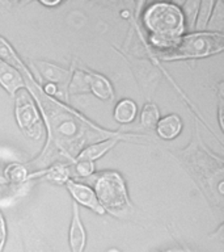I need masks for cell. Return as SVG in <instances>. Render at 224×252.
Here are the masks:
<instances>
[{
  "label": "cell",
  "instance_id": "obj_14",
  "mask_svg": "<svg viewBox=\"0 0 224 252\" xmlns=\"http://www.w3.org/2000/svg\"><path fill=\"white\" fill-rule=\"evenodd\" d=\"M182 129H184V122L176 113L167 114L161 117L155 127L157 137L163 141H172L180 135Z\"/></svg>",
  "mask_w": 224,
  "mask_h": 252
},
{
  "label": "cell",
  "instance_id": "obj_8",
  "mask_svg": "<svg viewBox=\"0 0 224 252\" xmlns=\"http://www.w3.org/2000/svg\"><path fill=\"white\" fill-rule=\"evenodd\" d=\"M66 189L70 193V196L72 197L76 205H82L88 210H92L93 213L98 214V216H104L105 212L101 208V205L98 202L96 193H94L93 188H90L89 185L83 184L76 180H68L64 184Z\"/></svg>",
  "mask_w": 224,
  "mask_h": 252
},
{
  "label": "cell",
  "instance_id": "obj_16",
  "mask_svg": "<svg viewBox=\"0 0 224 252\" xmlns=\"http://www.w3.org/2000/svg\"><path fill=\"white\" fill-rule=\"evenodd\" d=\"M161 118L160 110L153 101H145L139 116V124L143 129H155Z\"/></svg>",
  "mask_w": 224,
  "mask_h": 252
},
{
  "label": "cell",
  "instance_id": "obj_26",
  "mask_svg": "<svg viewBox=\"0 0 224 252\" xmlns=\"http://www.w3.org/2000/svg\"><path fill=\"white\" fill-rule=\"evenodd\" d=\"M9 200V197H8V192H7V189L3 188V189H0V201L1 200Z\"/></svg>",
  "mask_w": 224,
  "mask_h": 252
},
{
  "label": "cell",
  "instance_id": "obj_3",
  "mask_svg": "<svg viewBox=\"0 0 224 252\" xmlns=\"http://www.w3.org/2000/svg\"><path fill=\"white\" fill-rule=\"evenodd\" d=\"M141 27L148 33V46L155 55L172 50L186 33L180 5L155 1L141 12Z\"/></svg>",
  "mask_w": 224,
  "mask_h": 252
},
{
  "label": "cell",
  "instance_id": "obj_4",
  "mask_svg": "<svg viewBox=\"0 0 224 252\" xmlns=\"http://www.w3.org/2000/svg\"><path fill=\"white\" fill-rule=\"evenodd\" d=\"M224 50V34L212 32L185 33L172 50L156 54L157 61L174 62L189 59H203L220 54Z\"/></svg>",
  "mask_w": 224,
  "mask_h": 252
},
{
  "label": "cell",
  "instance_id": "obj_15",
  "mask_svg": "<svg viewBox=\"0 0 224 252\" xmlns=\"http://www.w3.org/2000/svg\"><path fill=\"white\" fill-rule=\"evenodd\" d=\"M138 114L137 102L131 98H122L115 104L113 110V117L117 124L129 125L135 120Z\"/></svg>",
  "mask_w": 224,
  "mask_h": 252
},
{
  "label": "cell",
  "instance_id": "obj_7",
  "mask_svg": "<svg viewBox=\"0 0 224 252\" xmlns=\"http://www.w3.org/2000/svg\"><path fill=\"white\" fill-rule=\"evenodd\" d=\"M29 62H30L31 68L29 66L28 67L31 71V74H35V76L34 75L33 76L39 84H43V83L54 84L60 91L64 102L70 100L68 94H67V87H68V83H70L71 68H64V67L58 66L55 63L38 61V59H30Z\"/></svg>",
  "mask_w": 224,
  "mask_h": 252
},
{
  "label": "cell",
  "instance_id": "obj_28",
  "mask_svg": "<svg viewBox=\"0 0 224 252\" xmlns=\"http://www.w3.org/2000/svg\"><path fill=\"white\" fill-rule=\"evenodd\" d=\"M185 252H196V251H193V250H190V248H185Z\"/></svg>",
  "mask_w": 224,
  "mask_h": 252
},
{
  "label": "cell",
  "instance_id": "obj_18",
  "mask_svg": "<svg viewBox=\"0 0 224 252\" xmlns=\"http://www.w3.org/2000/svg\"><path fill=\"white\" fill-rule=\"evenodd\" d=\"M224 31V3L222 0H216L212 8L211 16L207 23L206 32H212V33H222Z\"/></svg>",
  "mask_w": 224,
  "mask_h": 252
},
{
  "label": "cell",
  "instance_id": "obj_6",
  "mask_svg": "<svg viewBox=\"0 0 224 252\" xmlns=\"http://www.w3.org/2000/svg\"><path fill=\"white\" fill-rule=\"evenodd\" d=\"M15 120L16 124L25 137L33 141H39L43 135L45 127L35 104L34 98L27 90H21L16 94L15 97Z\"/></svg>",
  "mask_w": 224,
  "mask_h": 252
},
{
  "label": "cell",
  "instance_id": "obj_10",
  "mask_svg": "<svg viewBox=\"0 0 224 252\" xmlns=\"http://www.w3.org/2000/svg\"><path fill=\"white\" fill-rule=\"evenodd\" d=\"M21 235H23L24 251L25 252H55L43 234L30 222L25 220L20 223Z\"/></svg>",
  "mask_w": 224,
  "mask_h": 252
},
{
  "label": "cell",
  "instance_id": "obj_13",
  "mask_svg": "<svg viewBox=\"0 0 224 252\" xmlns=\"http://www.w3.org/2000/svg\"><path fill=\"white\" fill-rule=\"evenodd\" d=\"M89 94L102 101H113L115 97L114 87L109 79L100 72L89 70Z\"/></svg>",
  "mask_w": 224,
  "mask_h": 252
},
{
  "label": "cell",
  "instance_id": "obj_24",
  "mask_svg": "<svg viewBox=\"0 0 224 252\" xmlns=\"http://www.w3.org/2000/svg\"><path fill=\"white\" fill-rule=\"evenodd\" d=\"M223 228H224V224L222 223L219 226V228H218V230H216L214 234H211V235H210V238L214 240H218V242H220V243H222V242H223Z\"/></svg>",
  "mask_w": 224,
  "mask_h": 252
},
{
  "label": "cell",
  "instance_id": "obj_1",
  "mask_svg": "<svg viewBox=\"0 0 224 252\" xmlns=\"http://www.w3.org/2000/svg\"><path fill=\"white\" fill-rule=\"evenodd\" d=\"M17 70L23 74L25 90L34 98L42 117L43 127L46 129V142L42 151L34 159L25 161L30 172L47 168L58 161L74 163L86 146L125 133L105 129L67 102L43 94L39 83L24 61L20 63Z\"/></svg>",
  "mask_w": 224,
  "mask_h": 252
},
{
  "label": "cell",
  "instance_id": "obj_21",
  "mask_svg": "<svg viewBox=\"0 0 224 252\" xmlns=\"http://www.w3.org/2000/svg\"><path fill=\"white\" fill-rule=\"evenodd\" d=\"M0 61H4V62H7L8 64H11L16 68L19 67L20 63L23 62V59L20 58L15 49L1 35H0Z\"/></svg>",
  "mask_w": 224,
  "mask_h": 252
},
{
  "label": "cell",
  "instance_id": "obj_11",
  "mask_svg": "<svg viewBox=\"0 0 224 252\" xmlns=\"http://www.w3.org/2000/svg\"><path fill=\"white\" fill-rule=\"evenodd\" d=\"M68 246L71 252H85L86 230L83 223L80 209L72 201V213H71L70 228H68Z\"/></svg>",
  "mask_w": 224,
  "mask_h": 252
},
{
  "label": "cell",
  "instance_id": "obj_19",
  "mask_svg": "<svg viewBox=\"0 0 224 252\" xmlns=\"http://www.w3.org/2000/svg\"><path fill=\"white\" fill-rule=\"evenodd\" d=\"M96 172V164L93 161L85 160V159H75L74 163H71V173L72 180L75 179H86L92 177Z\"/></svg>",
  "mask_w": 224,
  "mask_h": 252
},
{
  "label": "cell",
  "instance_id": "obj_9",
  "mask_svg": "<svg viewBox=\"0 0 224 252\" xmlns=\"http://www.w3.org/2000/svg\"><path fill=\"white\" fill-rule=\"evenodd\" d=\"M34 180H45L54 183L56 185H64L68 180H72L71 163L58 161V163L49 165L47 168L31 171L28 175V183H31Z\"/></svg>",
  "mask_w": 224,
  "mask_h": 252
},
{
  "label": "cell",
  "instance_id": "obj_27",
  "mask_svg": "<svg viewBox=\"0 0 224 252\" xmlns=\"http://www.w3.org/2000/svg\"><path fill=\"white\" fill-rule=\"evenodd\" d=\"M106 252H122L121 250H119V248H115V247H113V248H109V250H108V251Z\"/></svg>",
  "mask_w": 224,
  "mask_h": 252
},
{
  "label": "cell",
  "instance_id": "obj_2",
  "mask_svg": "<svg viewBox=\"0 0 224 252\" xmlns=\"http://www.w3.org/2000/svg\"><path fill=\"white\" fill-rule=\"evenodd\" d=\"M168 153L182 167L204 197L210 208H224V160L204 143L198 118H194V133L188 146L169 149Z\"/></svg>",
  "mask_w": 224,
  "mask_h": 252
},
{
  "label": "cell",
  "instance_id": "obj_5",
  "mask_svg": "<svg viewBox=\"0 0 224 252\" xmlns=\"http://www.w3.org/2000/svg\"><path fill=\"white\" fill-rule=\"evenodd\" d=\"M93 190L104 212L115 218H126L134 206L130 200L126 180L118 171H104L94 176Z\"/></svg>",
  "mask_w": 224,
  "mask_h": 252
},
{
  "label": "cell",
  "instance_id": "obj_17",
  "mask_svg": "<svg viewBox=\"0 0 224 252\" xmlns=\"http://www.w3.org/2000/svg\"><path fill=\"white\" fill-rule=\"evenodd\" d=\"M199 0H186L182 4H178L184 16L185 28H186V33H192L194 32L196 27V19L198 9H199Z\"/></svg>",
  "mask_w": 224,
  "mask_h": 252
},
{
  "label": "cell",
  "instance_id": "obj_29",
  "mask_svg": "<svg viewBox=\"0 0 224 252\" xmlns=\"http://www.w3.org/2000/svg\"><path fill=\"white\" fill-rule=\"evenodd\" d=\"M0 189H3V187H1V185H0Z\"/></svg>",
  "mask_w": 224,
  "mask_h": 252
},
{
  "label": "cell",
  "instance_id": "obj_25",
  "mask_svg": "<svg viewBox=\"0 0 224 252\" xmlns=\"http://www.w3.org/2000/svg\"><path fill=\"white\" fill-rule=\"evenodd\" d=\"M39 4H42V5H45V7H56V5H59L60 4V1L59 0H54V1H45V0H39Z\"/></svg>",
  "mask_w": 224,
  "mask_h": 252
},
{
  "label": "cell",
  "instance_id": "obj_12",
  "mask_svg": "<svg viewBox=\"0 0 224 252\" xmlns=\"http://www.w3.org/2000/svg\"><path fill=\"white\" fill-rule=\"evenodd\" d=\"M0 87L11 97H15L17 92L25 90L23 74L16 67L8 64L4 61H0Z\"/></svg>",
  "mask_w": 224,
  "mask_h": 252
},
{
  "label": "cell",
  "instance_id": "obj_20",
  "mask_svg": "<svg viewBox=\"0 0 224 252\" xmlns=\"http://www.w3.org/2000/svg\"><path fill=\"white\" fill-rule=\"evenodd\" d=\"M214 4H215V1H212V0H203V1H200L199 9H198V13H196L194 32H206V28H207L210 16H211Z\"/></svg>",
  "mask_w": 224,
  "mask_h": 252
},
{
  "label": "cell",
  "instance_id": "obj_22",
  "mask_svg": "<svg viewBox=\"0 0 224 252\" xmlns=\"http://www.w3.org/2000/svg\"><path fill=\"white\" fill-rule=\"evenodd\" d=\"M223 82L218 84V121L220 130H223Z\"/></svg>",
  "mask_w": 224,
  "mask_h": 252
},
{
  "label": "cell",
  "instance_id": "obj_23",
  "mask_svg": "<svg viewBox=\"0 0 224 252\" xmlns=\"http://www.w3.org/2000/svg\"><path fill=\"white\" fill-rule=\"evenodd\" d=\"M7 222H5L3 213L0 210V252H4V247H5V243H7Z\"/></svg>",
  "mask_w": 224,
  "mask_h": 252
}]
</instances>
